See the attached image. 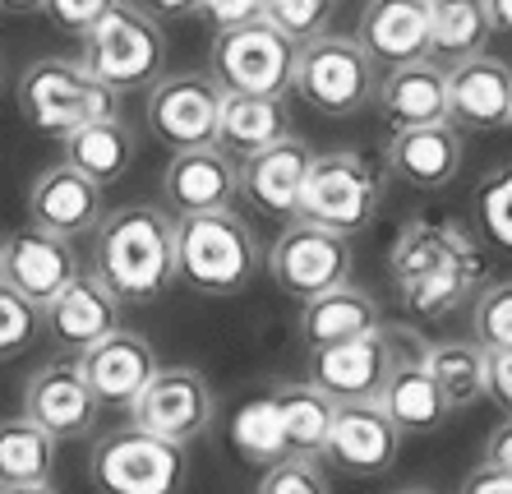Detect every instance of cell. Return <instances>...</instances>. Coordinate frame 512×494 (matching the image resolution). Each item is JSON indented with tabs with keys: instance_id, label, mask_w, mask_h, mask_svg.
Returning <instances> with one entry per match:
<instances>
[{
	"instance_id": "48",
	"label": "cell",
	"mask_w": 512,
	"mask_h": 494,
	"mask_svg": "<svg viewBox=\"0 0 512 494\" xmlns=\"http://www.w3.org/2000/svg\"><path fill=\"white\" fill-rule=\"evenodd\" d=\"M0 494H60L56 485H24V490H0Z\"/></svg>"
},
{
	"instance_id": "40",
	"label": "cell",
	"mask_w": 512,
	"mask_h": 494,
	"mask_svg": "<svg viewBox=\"0 0 512 494\" xmlns=\"http://www.w3.org/2000/svg\"><path fill=\"white\" fill-rule=\"evenodd\" d=\"M116 5L120 0H42V14H47L60 33L84 37L88 28H93L97 19H107Z\"/></svg>"
},
{
	"instance_id": "24",
	"label": "cell",
	"mask_w": 512,
	"mask_h": 494,
	"mask_svg": "<svg viewBox=\"0 0 512 494\" xmlns=\"http://www.w3.org/2000/svg\"><path fill=\"white\" fill-rule=\"evenodd\" d=\"M466 144L453 125H425V130H397L383 153V171L411 190H443L462 171Z\"/></svg>"
},
{
	"instance_id": "47",
	"label": "cell",
	"mask_w": 512,
	"mask_h": 494,
	"mask_svg": "<svg viewBox=\"0 0 512 494\" xmlns=\"http://www.w3.org/2000/svg\"><path fill=\"white\" fill-rule=\"evenodd\" d=\"M0 10H10V14H37V10H42V0H0Z\"/></svg>"
},
{
	"instance_id": "15",
	"label": "cell",
	"mask_w": 512,
	"mask_h": 494,
	"mask_svg": "<svg viewBox=\"0 0 512 494\" xmlns=\"http://www.w3.org/2000/svg\"><path fill=\"white\" fill-rule=\"evenodd\" d=\"M79 273H84V268H79V254H74L70 241H60V236L24 227L0 241V282L10 291H19L37 310H47Z\"/></svg>"
},
{
	"instance_id": "46",
	"label": "cell",
	"mask_w": 512,
	"mask_h": 494,
	"mask_svg": "<svg viewBox=\"0 0 512 494\" xmlns=\"http://www.w3.org/2000/svg\"><path fill=\"white\" fill-rule=\"evenodd\" d=\"M485 14H489V28L503 37H512V0H485Z\"/></svg>"
},
{
	"instance_id": "30",
	"label": "cell",
	"mask_w": 512,
	"mask_h": 494,
	"mask_svg": "<svg viewBox=\"0 0 512 494\" xmlns=\"http://www.w3.org/2000/svg\"><path fill=\"white\" fill-rule=\"evenodd\" d=\"M425 370L443 393L448 411H466L489 398V351L471 338L425 342Z\"/></svg>"
},
{
	"instance_id": "44",
	"label": "cell",
	"mask_w": 512,
	"mask_h": 494,
	"mask_svg": "<svg viewBox=\"0 0 512 494\" xmlns=\"http://www.w3.org/2000/svg\"><path fill=\"white\" fill-rule=\"evenodd\" d=\"M457 494H512V476H503V471H494V467H476Z\"/></svg>"
},
{
	"instance_id": "18",
	"label": "cell",
	"mask_w": 512,
	"mask_h": 494,
	"mask_svg": "<svg viewBox=\"0 0 512 494\" xmlns=\"http://www.w3.org/2000/svg\"><path fill=\"white\" fill-rule=\"evenodd\" d=\"M236 194H240V162L231 153H222L217 144L171 153L167 171H162V199L171 204L176 217L222 213V208H231Z\"/></svg>"
},
{
	"instance_id": "21",
	"label": "cell",
	"mask_w": 512,
	"mask_h": 494,
	"mask_svg": "<svg viewBox=\"0 0 512 494\" xmlns=\"http://www.w3.org/2000/svg\"><path fill=\"white\" fill-rule=\"evenodd\" d=\"M74 361L84 370L97 407H134V398H139L143 388L153 384V374L162 370L153 342L143 338V333H130V328H116L107 342H97L93 351L74 356Z\"/></svg>"
},
{
	"instance_id": "20",
	"label": "cell",
	"mask_w": 512,
	"mask_h": 494,
	"mask_svg": "<svg viewBox=\"0 0 512 494\" xmlns=\"http://www.w3.org/2000/svg\"><path fill=\"white\" fill-rule=\"evenodd\" d=\"M379 407H383V416L397 425L402 439L406 434H434L453 416L425 370V342H420L416 333H406V328H402V342H397V365L379 393Z\"/></svg>"
},
{
	"instance_id": "43",
	"label": "cell",
	"mask_w": 512,
	"mask_h": 494,
	"mask_svg": "<svg viewBox=\"0 0 512 494\" xmlns=\"http://www.w3.org/2000/svg\"><path fill=\"white\" fill-rule=\"evenodd\" d=\"M480 467H494V471H503V476H512V416H503V421L485 434V458H480Z\"/></svg>"
},
{
	"instance_id": "32",
	"label": "cell",
	"mask_w": 512,
	"mask_h": 494,
	"mask_svg": "<svg viewBox=\"0 0 512 494\" xmlns=\"http://www.w3.org/2000/svg\"><path fill=\"white\" fill-rule=\"evenodd\" d=\"M268 398H273L277 425H282L286 453H291V458H319L337 402L323 398L314 384H273Z\"/></svg>"
},
{
	"instance_id": "35",
	"label": "cell",
	"mask_w": 512,
	"mask_h": 494,
	"mask_svg": "<svg viewBox=\"0 0 512 494\" xmlns=\"http://www.w3.org/2000/svg\"><path fill=\"white\" fill-rule=\"evenodd\" d=\"M471 342L485 351H512V278L485 282L471 301Z\"/></svg>"
},
{
	"instance_id": "11",
	"label": "cell",
	"mask_w": 512,
	"mask_h": 494,
	"mask_svg": "<svg viewBox=\"0 0 512 494\" xmlns=\"http://www.w3.org/2000/svg\"><path fill=\"white\" fill-rule=\"evenodd\" d=\"M217 416L213 384L190 365H162L153 374V384L143 388L130 407V425L143 434H153L162 444L190 448L194 439L208 434Z\"/></svg>"
},
{
	"instance_id": "10",
	"label": "cell",
	"mask_w": 512,
	"mask_h": 494,
	"mask_svg": "<svg viewBox=\"0 0 512 494\" xmlns=\"http://www.w3.org/2000/svg\"><path fill=\"white\" fill-rule=\"evenodd\" d=\"M351 268H356L351 241L337 236V231L314 227V222H300V217L286 222L282 236H277L273 250H268V273H273V282L286 296H296L300 305L323 296V291L346 287V282H351Z\"/></svg>"
},
{
	"instance_id": "4",
	"label": "cell",
	"mask_w": 512,
	"mask_h": 494,
	"mask_svg": "<svg viewBox=\"0 0 512 494\" xmlns=\"http://www.w3.org/2000/svg\"><path fill=\"white\" fill-rule=\"evenodd\" d=\"M263 250L250 222L231 208L176 217V278L199 296H240L259 278Z\"/></svg>"
},
{
	"instance_id": "41",
	"label": "cell",
	"mask_w": 512,
	"mask_h": 494,
	"mask_svg": "<svg viewBox=\"0 0 512 494\" xmlns=\"http://www.w3.org/2000/svg\"><path fill=\"white\" fill-rule=\"evenodd\" d=\"M199 14L217 33H231V28L259 24L263 19V0H199Z\"/></svg>"
},
{
	"instance_id": "8",
	"label": "cell",
	"mask_w": 512,
	"mask_h": 494,
	"mask_svg": "<svg viewBox=\"0 0 512 494\" xmlns=\"http://www.w3.org/2000/svg\"><path fill=\"white\" fill-rule=\"evenodd\" d=\"M88 471L102 494H180L190 476V458L185 448L162 444L134 425H120L93 444Z\"/></svg>"
},
{
	"instance_id": "1",
	"label": "cell",
	"mask_w": 512,
	"mask_h": 494,
	"mask_svg": "<svg viewBox=\"0 0 512 494\" xmlns=\"http://www.w3.org/2000/svg\"><path fill=\"white\" fill-rule=\"evenodd\" d=\"M388 278L402 310L443 319L466 301H476V291L485 287V250L476 231H466L453 217L448 222L416 217L397 231L388 250Z\"/></svg>"
},
{
	"instance_id": "12",
	"label": "cell",
	"mask_w": 512,
	"mask_h": 494,
	"mask_svg": "<svg viewBox=\"0 0 512 494\" xmlns=\"http://www.w3.org/2000/svg\"><path fill=\"white\" fill-rule=\"evenodd\" d=\"M222 88L213 84V74H162L148 88V125L162 144L176 153L185 148H208L217 144V116H222Z\"/></svg>"
},
{
	"instance_id": "37",
	"label": "cell",
	"mask_w": 512,
	"mask_h": 494,
	"mask_svg": "<svg viewBox=\"0 0 512 494\" xmlns=\"http://www.w3.org/2000/svg\"><path fill=\"white\" fill-rule=\"evenodd\" d=\"M337 0H263V24H273L291 47H305L314 37H328Z\"/></svg>"
},
{
	"instance_id": "19",
	"label": "cell",
	"mask_w": 512,
	"mask_h": 494,
	"mask_svg": "<svg viewBox=\"0 0 512 494\" xmlns=\"http://www.w3.org/2000/svg\"><path fill=\"white\" fill-rule=\"evenodd\" d=\"M448 125L457 134L512 130V65L499 56H471L448 70Z\"/></svg>"
},
{
	"instance_id": "5",
	"label": "cell",
	"mask_w": 512,
	"mask_h": 494,
	"mask_svg": "<svg viewBox=\"0 0 512 494\" xmlns=\"http://www.w3.org/2000/svg\"><path fill=\"white\" fill-rule=\"evenodd\" d=\"M14 102L24 111V121L42 134H74L93 121H111L120 116V97L102 88L93 74L79 65V56H42L33 61L19 84H14Z\"/></svg>"
},
{
	"instance_id": "23",
	"label": "cell",
	"mask_w": 512,
	"mask_h": 494,
	"mask_svg": "<svg viewBox=\"0 0 512 494\" xmlns=\"http://www.w3.org/2000/svg\"><path fill=\"white\" fill-rule=\"evenodd\" d=\"M379 116L388 130H425V125H448V70L434 61L393 65L374 88Z\"/></svg>"
},
{
	"instance_id": "3",
	"label": "cell",
	"mask_w": 512,
	"mask_h": 494,
	"mask_svg": "<svg viewBox=\"0 0 512 494\" xmlns=\"http://www.w3.org/2000/svg\"><path fill=\"white\" fill-rule=\"evenodd\" d=\"M383 190H388V171L370 153H360V148L314 153L296 217L356 241V236H365L379 222Z\"/></svg>"
},
{
	"instance_id": "33",
	"label": "cell",
	"mask_w": 512,
	"mask_h": 494,
	"mask_svg": "<svg viewBox=\"0 0 512 494\" xmlns=\"http://www.w3.org/2000/svg\"><path fill=\"white\" fill-rule=\"evenodd\" d=\"M56 467V439L37 430L28 416L0 421V490H24V485H51Z\"/></svg>"
},
{
	"instance_id": "45",
	"label": "cell",
	"mask_w": 512,
	"mask_h": 494,
	"mask_svg": "<svg viewBox=\"0 0 512 494\" xmlns=\"http://www.w3.org/2000/svg\"><path fill=\"white\" fill-rule=\"evenodd\" d=\"M139 10L153 19H190V14H199V0H143Z\"/></svg>"
},
{
	"instance_id": "25",
	"label": "cell",
	"mask_w": 512,
	"mask_h": 494,
	"mask_svg": "<svg viewBox=\"0 0 512 494\" xmlns=\"http://www.w3.org/2000/svg\"><path fill=\"white\" fill-rule=\"evenodd\" d=\"M356 42L370 61H429V0H365Z\"/></svg>"
},
{
	"instance_id": "6",
	"label": "cell",
	"mask_w": 512,
	"mask_h": 494,
	"mask_svg": "<svg viewBox=\"0 0 512 494\" xmlns=\"http://www.w3.org/2000/svg\"><path fill=\"white\" fill-rule=\"evenodd\" d=\"M79 65L93 74L111 93H139L162 79L167 65V37L157 28L153 14H143L139 5L120 0L107 19H97L84 37H79Z\"/></svg>"
},
{
	"instance_id": "14",
	"label": "cell",
	"mask_w": 512,
	"mask_h": 494,
	"mask_svg": "<svg viewBox=\"0 0 512 494\" xmlns=\"http://www.w3.org/2000/svg\"><path fill=\"white\" fill-rule=\"evenodd\" d=\"M97 398L88 388L84 370L74 356H56V361H42L24 384V416L47 430L51 439H84L97 425Z\"/></svg>"
},
{
	"instance_id": "17",
	"label": "cell",
	"mask_w": 512,
	"mask_h": 494,
	"mask_svg": "<svg viewBox=\"0 0 512 494\" xmlns=\"http://www.w3.org/2000/svg\"><path fill=\"white\" fill-rule=\"evenodd\" d=\"M107 217V199H102V185H93L88 176H79L74 167L56 162V167H42L28 185V227L60 236V241H79V236H93Z\"/></svg>"
},
{
	"instance_id": "13",
	"label": "cell",
	"mask_w": 512,
	"mask_h": 494,
	"mask_svg": "<svg viewBox=\"0 0 512 494\" xmlns=\"http://www.w3.org/2000/svg\"><path fill=\"white\" fill-rule=\"evenodd\" d=\"M397 342H402V328H374L356 342L314 351L310 384L333 402H379L383 384L397 365Z\"/></svg>"
},
{
	"instance_id": "39",
	"label": "cell",
	"mask_w": 512,
	"mask_h": 494,
	"mask_svg": "<svg viewBox=\"0 0 512 494\" xmlns=\"http://www.w3.org/2000/svg\"><path fill=\"white\" fill-rule=\"evenodd\" d=\"M254 494H333V485L323 476L319 458H286L263 471Z\"/></svg>"
},
{
	"instance_id": "27",
	"label": "cell",
	"mask_w": 512,
	"mask_h": 494,
	"mask_svg": "<svg viewBox=\"0 0 512 494\" xmlns=\"http://www.w3.org/2000/svg\"><path fill=\"white\" fill-rule=\"evenodd\" d=\"M374 328H383L374 296L346 282V287L323 291V296H314V301L300 305L296 338H300V347L314 356V351H328V347H342V342L365 338V333H374Z\"/></svg>"
},
{
	"instance_id": "31",
	"label": "cell",
	"mask_w": 512,
	"mask_h": 494,
	"mask_svg": "<svg viewBox=\"0 0 512 494\" xmlns=\"http://www.w3.org/2000/svg\"><path fill=\"white\" fill-rule=\"evenodd\" d=\"M489 37V14L485 0H429V61L453 70V65L485 56Z\"/></svg>"
},
{
	"instance_id": "36",
	"label": "cell",
	"mask_w": 512,
	"mask_h": 494,
	"mask_svg": "<svg viewBox=\"0 0 512 494\" xmlns=\"http://www.w3.org/2000/svg\"><path fill=\"white\" fill-rule=\"evenodd\" d=\"M476 222H480V236H485V241H494L499 250L512 254V162H499L494 171L480 176Z\"/></svg>"
},
{
	"instance_id": "7",
	"label": "cell",
	"mask_w": 512,
	"mask_h": 494,
	"mask_svg": "<svg viewBox=\"0 0 512 494\" xmlns=\"http://www.w3.org/2000/svg\"><path fill=\"white\" fill-rule=\"evenodd\" d=\"M374 61L365 56L356 37L328 33L314 37L305 47H296V74H291V93L314 107L319 116H333V121H346L374 102Z\"/></svg>"
},
{
	"instance_id": "38",
	"label": "cell",
	"mask_w": 512,
	"mask_h": 494,
	"mask_svg": "<svg viewBox=\"0 0 512 494\" xmlns=\"http://www.w3.org/2000/svg\"><path fill=\"white\" fill-rule=\"evenodd\" d=\"M37 338H42V310L0 282V361L24 356Z\"/></svg>"
},
{
	"instance_id": "9",
	"label": "cell",
	"mask_w": 512,
	"mask_h": 494,
	"mask_svg": "<svg viewBox=\"0 0 512 494\" xmlns=\"http://www.w3.org/2000/svg\"><path fill=\"white\" fill-rule=\"evenodd\" d=\"M208 65H213V84L222 93L286 97L291 74H296V47L273 24L259 19V24L231 28V33H213Z\"/></svg>"
},
{
	"instance_id": "16",
	"label": "cell",
	"mask_w": 512,
	"mask_h": 494,
	"mask_svg": "<svg viewBox=\"0 0 512 494\" xmlns=\"http://www.w3.org/2000/svg\"><path fill=\"white\" fill-rule=\"evenodd\" d=\"M402 453V434L383 416L379 402H337L319 462L346 476H383Z\"/></svg>"
},
{
	"instance_id": "29",
	"label": "cell",
	"mask_w": 512,
	"mask_h": 494,
	"mask_svg": "<svg viewBox=\"0 0 512 494\" xmlns=\"http://www.w3.org/2000/svg\"><path fill=\"white\" fill-rule=\"evenodd\" d=\"M134 153H139L134 130L125 125V116H111V121H93V125H84V130L65 134V157H60V162L107 190L111 181H120V176L130 171Z\"/></svg>"
},
{
	"instance_id": "34",
	"label": "cell",
	"mask_w": 512,
	"mask_h": 494,
	"mask_svg": "<svg viewBox=\"0 0 512 494\" xmlns=\"http://www.w3.org/2000/svg\"><path fill=\"white\" fill-rule=\"evenodd\" d=\"M227 434H231V448H236L240 458L254 462V467H263V471L291 458V453H286V439H282V425H277V411H273L268 388L240 402Z\"/></svg>"
},
{
	"instance_id": "49",
	"label": "cell",
	"mask_w": 512,
	"mask_h": 494,
	"mask_svg": "<svg viewBox=\"0 0 512 494\" xmlns=\"http://www.w3.org/2000/svg\"><path fill=\"white\" fill-rule=\"evenodd\" d=\"M397 494H434V490H420V485H416V490H397Z\"/></svg>"
},
{
	"instance_id": "26",
	"label": "cell",
	"mask_w": 512,
	"mask_h": 494,
	"mask_svg": "<svg viewBox=\"0 0 512 494\" xmlns=\"http://www.w3.org/2000/svg\"><path fill=\"white\" fill-rule=\"evenodd\" d=\"M310 162H314V148L291 134L282 144L263 148V153L240 162V194H250L263 213L296 217L300 190H305V176H310Z\"/></svg>"
},
{
	"instance_id": "22",
	"label": "cell",
	"mask_w": 512,
	"mask_h": 494,
	"mask_svg": "<svg viewBox=\"0 0 512 494\" xmlns=\"http://www.w3.org/2000/svg\"><path fill=\"white\" fill-rule=\"evenodd\" d=\"M42 328H47V338L56 342L60 351L84 356V351H93L97 342H107L120 328V301L102 287L97 273H79V278L42 310Z\"/></svg>"
},
{
	"instance_id": "2",
	"label": "cell",
	"mask_w": 512,
	"mask_h": 494,
	"mask_svg": "<svg viewBox=\"0 0 512 494\" xmlns=\"http://www.w3.org/2000/svg\"><path fill=\"white\" fill-rule=\"evenodd\" d=\"M93 273L120 305H148L176 282V217L153 204H120L93 231Z\"/></svg>"
},
{
	"instance_id": "28",
	"label": "cell",
	"mask_w": 512,
	"mask_h": 494,
	"mask_svg": "<svg viewBox=\"0 0 512 494\" xmlns=\"http://www.w3.org/2000/svg\"><path fill=\"white\" fill-rule=\"evenodd\" d=\"M291 139V107L286 97H222V116H217V148L231 153L236 162L263 153V148Z\"/></svg>"
},
{
	"instance_id": "42",
	"label": "cell",
	"mask_w": 512,
	"mask_h": 494,
	"mask_svg": "<svg viewBox=\"0 0 512 494\" xmlns=\"http://www.w3.org/2000/svg\"><path fill=\"white\" fill-rule=\"evenodd\" d=\"M489 402L512 416V351H489Z\"/></svg>"
}]
</instances>
